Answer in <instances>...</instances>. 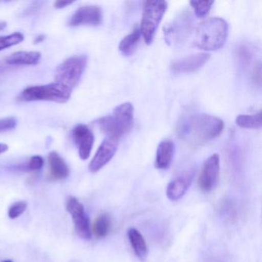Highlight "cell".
Masks as SVG:
<instances>
[{
    "instance_id": "ba28073f",
    "label": "cell",
    "mask_w": 262,
    "mask_h": 262,
    "mask_svg": "<svg viewBox=\"0 0 262 262\" xmlns=\"http://www.w3.org/2000/svg\"><path fill=\"white\" fill-rule=\"evenodd\" d=\"M220 172V158L214 154L204 162L202 171L198 179V185L203 192L212 191L217 184Z\"/></svg>"
},
{
    "instance_id": "7402d4cb",
    "label": "cell",
    "mask_w": 262,
    "mask_h": 262,
    "mask_svg": "<svg viewBox=\"0 0 262 262\" xmlns=\"http://www.w3.org/2000/svg\"><path fill=\"white\" fill-rule=\"evenodd\" d=\"M190 4L196 16L202 18L208 14L214 4V1H191Z\"/></svg>"
},
{
    "instance_id": "6da1fadb",
    "label": "cell",
    "mask_w": 262,
    "mask_h": 262,
    "mask_svg": "<svg viewBox=\"0 0 262 262\" xmlns=\"http://www.w3.org/2000/svg\"><path fill=\"white\" fill-rule=\"evenodd\" d=\"M225 128L223 121L216 116L198 113L189 116L183 128V135L194 144H203L219 137Z\"/></svg>"
},
{
    "instance_id": "44dd1931",
    "label": "cell",
    "mask_w": 262,
    "mask_h": 262,
    "mask_svg": "<svg viewBox=\"0 0 262 262\" xmlns=\"http://www.w3.org/2000/svg\"><path fill=\"white\" fill-rule=\"evenodd\" d=\"M24 40V34L19 32L7 35V36H0V51L18 45Z\"/></svg>"
},
{
    "instance_id": "5bb4252c",
    "label": "cell",
    "mask_w": 262,
    "mask_h": 262,
    "mask_svg": "<svg viewBox=\"0 0 262 262\" xmlns=\"http://www.w3.org/2000/svg\"><path fill=\"white\" fill-rule=\"evenodd\" d=\"M49 179L53 181L63 180L70 174V168L63 158L56 151H52L48 156Z\"/></svg>"
},
{
    "instance_id": "4fadbf2b",
    "label": "cell",
    "mask_w": 262,
    "mask_h": 262,
    "mask_svg": "<svg viewBox=\"0 0 262 262\" xmlns=\"http://www.w3.org/2000/svg\"><path fill=\"white\" fill-rule=\"evenodd\" d=\"M194 178V171H188L168 183L166 195L172 202L180 200L188 191Z\"/></svg>"
},
{
    "instance_id": "f546056e",
    "label": "cell",
    "mask_w": 262,
    "mask_h": 262,
    "mask_svg": "<svg viewBox=\"0 0 262 262\" xmlns=\"http://www.w3.org/2000/svg\"><path fill=\"white\" fill-rule=\"evenodd\" d=\"M46 39V36L44 35H40V36H38L37 37H36V39H34V43L38 44L42 42V41H44V39Z\"/></svg>"
},
{
    "instance_id": "8992f818",
    "label": "cell",
    "mask_w": 262,
    "mask_h": 262,
    "mask_svg": "<svg viewBox=\"0 0 262 262\" xmlns=\"http://www.w3.org/2000/svg\"><path fill=\"white\" fill-rule=\"evenodd\" d=\"M87 62L88 59L85 55L72 56L66 59L56 69V82L73 91L80 82L86 68Z\"/></svg>"
},
{
    "instance_id": "e0dca14e",
    "label": "cell",
    "mask_w": 262,
    "mask_h": 262,
    "mask_svg": "<svg viewBox=\"0 0 262 262\" xmlns=\"http://www.w3.org/2000/svg\"><path fill=\"white\" fill-rule=\"evenodd\" d=\"M127 234H128L130 245H131L136 255L140 260H145L148 256V248L145 238L141 234L140 231L136 228H130L128 230Z\"/></svg>"
},
{
    "instance_id": "8fae6325",
    "label": "cell",
    "mask_w": 262,
    "mask_h": 262,
    "mask_svg": "<svg viewBox=\"0 0 262 262\" xmlns=\"http://www.w3.org/2000/svg\"><path fill=\"white\" fill-rule=\"evenodd\" d=\"M119 146V140L112 138H107L102 142L94 157L90 162L89 169L91 172L96 173L102 169L112 160Z\"/></svg>"
},
{
    "instance_id": "d6a6232c",
    "label": "cell",
    "mask_w": 262,
    "mask_h": 262,
    "mask_svg": "<svg viewBox=\"0 0 262 262\" xmlns=\"http://www.w3.org/2000/svg\"><path fill=\"white\" fill-rule=\"evenodd\" d=\"M3 262H13V261L12 260H4V261H3Z\"/></svg>"
},
{
    "instance_id": "9a60e30c",
    "label": "cell",
    "mask_w": 262,
    "mask_h": 262,
    "mask_svg": "<svg viewBox=\"0 0 262 262\" xmlns=\"http://www.w3.org/2000/svg\"><path fill=\"white\" fill-rule=\"evenodd\" d=\"M42 54L39 52H16L5 59V64L12 67L36 66L41 62Z\"/></svg>"
},
{
    "instance_id": "484cf974",
    "label": "cell",
    "mask_w": 262,
    "mask_h": 262,
    "mask_svg": "<svg viewBox=\"0 0 262 262\" xmlns=\"http://www.w3.org/2000/svg\"><path fill=\"white\" fill-rule=\"evenodd\" d=\"M251 77H252L253 82L256 85H259V86L261 85V64L260 62L254 65Z\"/></svg>"
},
{
    "instance_id": "3957f363",
    "label": "cell",
    "mask_w": 262,
    "mask_h": 262,
    "mask_svg": "<svg viewBox=\"0 0 262 262\" xmlns=\"http://www.w3.org/2000/svg\"><path fill=\"white\" fill-rule=\"evenodd\" d=\"M134 108L130 102L118 105L110 116H104L96 121L99 129L105 133L107 138L119 140L128 134L133 126Z\"/></svg>"
},
{
    "instance_id": "52a82bcc",
    "label": "cell",
    "mask_w": 262,
    "mask_h": 262,
    "mask_svg": "<svg viewBox=\"0 0 262 262\" xmlns=\"http://www.w3.org/2000/svg\"><path fill=\"white\" fill-rule=\"evenodd\" d=\"M66 208L71 215L78 235L84 240H90L93 236L91 226L82 204L76 198L70 196L67 198Z\"/></svg>"
},
{
    "instance_id": "ffe728a7",
    "label": "cell",
    "mask_w": 262,
    "mask_h": 262,
    "mask_svg": "<svg viewBox=\"0 0 262 262\" xmlns=\"http://www.w3.org/2000/svg\"><path fill=\"white\" fill-rule=\"evenodd\" d=\"M261 112L251 115H239L235 119L236 124L241 128L260 129L261 128Z\"/></svg>"
},
{
    "instance_id": "4316f807",
    "label": "cell",
    "mask_w": 262,
    "mask_h": 262,
    "mask_svg": "<svg viewBox=\"0 0 262 262\" xmlns=\"http://www.w3.org/2000/svg\"><path fill=\"white\" fill-rule=\"evenodd\" d=\"M238 56L241 61L243 63H247L251 57V53L248 51V49L245 47H241L238 50Z\"/></svg>"
},
{
    "instance_id": "1f68e13d",
    "label": "cell",
    "mask_w": 262,
    "mask_h": 262,
    "mask_svg": "<svg viewBox=\"0 0 262 262\" xmlns=\"http://www.w3.org/2000/svg\"><path fill=\"white\" fill-rule=\"evenodd\" d=\"M7 24L6 22H0V31H2L7 27Z\"/></svg>"
},
{
    "instance_id": "30bf717a",
    "label": "cell",
    "mask_w": 262,
    "mask_h": 262,
    "mask_svg": "<svg viewBox=\"0 0 262 262\" xmlns=\"http://www.w3.org/2000/svg\"><path fill=\"white\" fill-rule=\"evenodd\" d=\"M72 137L82 160L90 158L94 145L95 136L92 130L84 124L76 125L72 132Z\"/></svg>"
},
{
    "instance_id": "7c38bea8",
    "label": "cell",
    "mask_w": 262,
    "mask_h": 262,
    "mask_svg": "<svg viewBox=\"0 0 262 262\" xmlns=\"http://www.w3.org/2000/svg\"><path fill=\"white\" fill-rule=\"evenodd\" d=\"M210 59L208 53H197L174 61L171 63V70L176 74H188L195 73L202 69Z\"/></svg>"
},
{
    "instance_id": "5b68a950",
    "label": "cell",
    "mask_w": 262,
    "mask_h": 262,
    "mask_svg": "<svg viewBox=\"0 0 262 262\" xmlns=\"http://www.w3.org/2000/svg\"><path fill=\"white\" fill-rule=\"evenodd\" d=\"M168 9L166 1H145L144 3L142 21H141V34L148 45L154 40L159 24Z\"/></svg>"
},
{
    "instance_id": "277c9868",
    "label": "cell",
    "mask_w": 262,
    "mask_h": 262,
    "mask_svg": "<svg viewBox=\"0 0 262 262\" xmlns=\"http://www.w3.org/2000/svg\"><path fill=\"white\" fill-rule=\"evenodd\" d=\"M70 89L57 82L47 85H34L26 88L21 92L16 99L20 102L48 101V102L66 103L72 96Z\"/></svg>"
},
{
    "instance_id": "d4e9b609",
    "label": "cell",
    "mask_w": 262,
    "mask_h": 262,
    "mask_svg": "<svg viewBox=\"0 0 262 262\" xmlns=\"http://www.w3.org/2000/svg\"><path fill=\"white\" fill-rule=\"evenodd\" d=\"M18 121L15 117H7L0 119V133L10 131L17 126Z\"/></svg>"
},
{
    "instance_id": "603a6c76",
    "label": "cell",
    "mask_w": 262,
    "mask_h": 262,
    "mask_svg": "<svg viewBox=\"0 0 262 262\" xmlns=\"http://www.w3.org/2000/svg\"><path fill=\"white\" fill-rule=\"evenodd\" d=\"M27 208V202L19 201L15 202L9 208L8 216L10 219H16L22 215Z\"/></svg>"
},
{
    "instance_id": "cb8c5ba5",
    "label": "cell",
    "mask_w": 262,
    "mask_h": 262,
    "mask_svg": "<svg viewBox=\"0 0 262 262\" xmlns=\"http://www.w3.org/2000/svg\"><path fill=\"white\" fill-rule=\"evenodd\" d=\"M44 159L40 156H34L27 162L24 169L30 171H39L43 167Z\"/></svg>"
},
{
    "instance_id": "4dcf8cb0",
    "label": "cell",
    "mask_w": 262,
    "mask_h": 262,
    "mask_svg": "<svg viewBox=\"0 0 262 262\" xmlns=\"http://www.w3.org/2000/svg\"><path fill=\"white\" fill-rule=\"evenodd\" d=\"M10 68H11V67H5V66H4V64H3V65H1V64H0V74H1V73H4V72L7 71V70H8Z\"/></svg>"
},
{
    "instance_id": "2e32d148",
    "label": "cell",
    "mask_w": 262,
    "mask_h": 262,
    "mask_svg": "<svg viewBox=\"0 0 262 262\" xmlns=\"http://www.w3.org/2000/svg\"><path fill=\"white\" fill-rule=\"evenodd\" d=\"M174 145L172 141L164 140L159 143L156 151L155 165L158 169H167L169 168L174 158Z\"/></svg>"
},
{
    "instance_id": "83f0119b",
    "label": "cell",
    "mask_w": 262,
    "mask_h": 262,
    "mask_svg": "<svg viewBox=\"0 0 262 262\" xmlns=\"http://www.w3.org/2000/svg\"><path fill=\"white\" fill-rule=\"evenodd\" d=\"M73 4V2H67V1H57V2L55 3L54 7L56 9H63L66 8V7H69V6L72 5Z\"/></svg>"
},
{
    "instance_id": "d6986e66",
    "label": "cell",
    "mask_w": 262,
    "mask_h": 262,
    "mask_svg": "<svg viewBox=\"0 0 262 262\" xmlns=\"http://www.w3.org/2000/svg\"><path fill=\"white\" fill-rule=\"evenodd\" d=\"M112 228L111 217L108 214L103 213L95 219L92 226V234L96 238L102 239L110 234Z\"/></svg>"
},
{
    "instance_id": "9c48e42d",
    "label": "cell",
    "mask_w": 262,
    "mask_h": 262,
    "mask_svg": "<svg viewBox=\"0 0 262 262\" xmlns=\"http://www.w3.org/2000/svg\"><path fill=\"white\" fill-rule=\"evenodd\" d=\"M103 20L102 9L97 6H85L78 9L69 21L70 27H77L81 26L96 27L100 25Z\"/></svg>"
},
{
    "instance_id": "7a4b0ae2",
    "label": "cell",
    "mask_w": 262,
    "mask_h": 262,
    "mask_svg": "<svg viewBox=\"0 0 262 262\" xmlns=\"http://www.w3.org/2000/svg\"><path fill=\"white\" fill-rule=\"evenodd\" d=\"M228 23L222 18H211L196 29L194 44L205 51H216L225 45L228 39Z\"/></svg>"
},
{
    "instance_id": "f1b7e54d",
    "label": "cell",
    "mask_w": 262,
    "mask_h": 262,
    "mask_svg": "<svg viewBox=\"0 0 262 262\" xmlns=\"http://www.w3.org/2000/svg\"><path fill=\"white\" fill-rule=\"evenodd\" d=\"M8 145L4 143H0V155L3 154V153H5L6 151H8Z\"/></svg>"
},
{
    "instance_id": "ac0fdd59",
    "label": "cell",
    "mask_w": 262,
    "mask_h": 262,
    "mask_svg": "<svg viewBox=\"0 0 262 262\" xmlns=\"http://www.w3.org/2000/svg\"><path fill=\"white\" fill-rule=\"evenodd\" d=\"M142 34L139 28L135 29L131 33L123 38L119 46V50L123 56H130L134 53L139 45Z\"/></svg>"
}]
</instances>
